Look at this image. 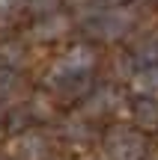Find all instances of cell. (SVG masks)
I'll list each match as a JSON object with an SVG mask.
<instances>
[{"label":"cell","mask_w":158,"mask_h":160,"mask_svg":"<svg viewBox=\"0 0 158 160\" xmlns=\"http://www.w3.org/2000/svg\"><path fill=\"white\" fill-rule=\"evenodd\" d=\"M105 3H111V6H117V3H123V0H105Z\"/></svg>","instance_id":"cell-4"},{"label":"cell","mask_w":158,"mask_h":160,"mask_svg":"<svg viewBox=\"0 0 158 160\" xmlns=\"http://www.w3.org/2000/svg\"><path fill=\"white\" fill-rule=\"evenodd\" d=\"M9 6H12V0H0V12H6Z\"/></svg>","instance_id":"cell-3"},{"label":"cell","mask_w":158,"mask_h":160,"mask_svg":"<svg viewBox=\"0 0 158 160\" xmlns=\"http://www.w3.org/2000/svg\"><path fill=\"white\" fill-rule=\"evenodd\" d=\"M57 3H60V0H30V6H33L36 12H51Z\"/></svg>","instance_id":"cell-2"},{"label":"cell","mask_w":158,"mask_h":160,"mask_svg":"<svg viewBox=\"0 0 158 160\" xmlns=\"http://www.w3.org/2000/svg\"><path fill=\"white\" fill-rule=\"evenodd\" d=\"M93 65V51L90 48H75V51L66 57V68H72V71H84V68H90Z\"/></svg>","instance_id":"cell-1"}]
</instances>
